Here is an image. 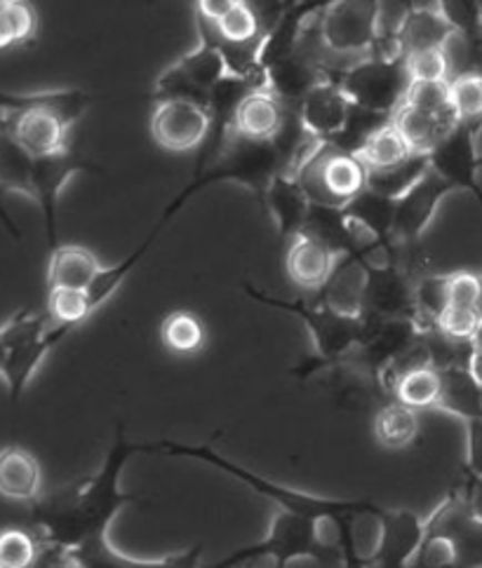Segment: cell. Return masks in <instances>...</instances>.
Returning a JSON list of instances; mask_svg holds the SVG:
<instances>
[{
	"mask_svg": "<svg viewBox=\"0 0 482 568\" xmlns=\"http://www.w3.org/2000/svg\"><path fill=\"white\" fill-rule=\"evenodd\" d=\"M158 449L165 452V454H172V456H191V458L205 460V463L214 465V468L238 477L240 481H245L248 486H252V489L259 491L261 496H267L273 503H278L280 510H288V513H294V515H304V517H313V519H320V517H347V515L368 513V510H374V507H376V505L363 503V500H358V503L330 500V498H318V496H311V494L292 491V489H288V486L273 484V481H269L264 477L250 473L248 468H240V465H235L229 458L212 452V446L160 444Z\"/></svg>",
	"mask_w": 482,
	"mask_h": 568,
	"instance_id": "cell-4",
	"label": "cell"
},
{
	"mask_svg": "<svg viewBox=\"0 0 482 568\" xmlns=\"http://www.w3.org/2000/svg\"><path fill=\"white\" fill-rule=\"evenodd\" d=\"M160 341L170 353L193 355L203 351L208 332L205 324L191 311H174L160 324Z\"/></svg>",
	"mask_w": 482,
	"mask_h": 568,
	"instance_id": "cell-27",
	"label": "cell"
},
{
	"mask_svg": "<svg viewBox=\"0 0 482 568\" xmlns=\"http://www.w3.org/2000/svg\"><path fill=\"white\" fill-rule=\"evenodd\" d=\"M283 172L285 162L273 146V141H254L231 132L217 160L208 170L195 174L189 191L195 193L203 186L217 184V181H231V184L248 189L261 200L271 181Z\"/></svg>",
	"mask_w": 482,
	"mask_h": 568,
	"instance_id": "cell-3",
	"label": "cell"
},
{
	"mask_svg": "<svg viewBox=\"0 0 482 568\" xmlns=\"http://www.w3.org/2000/svg\"><path fill=\"white\" fill-rule=\"evenodd\" d=\"M0 223H3V226L8 229V233H10L12 237H19V229L14 226L12 216H10V214H8V210L3 207V202H0Z\"/></svg>",
	"mask_w": 482,
	"mask_h": 568,
	"instance_id": "cell-40",
	"label": "cell"
},
{
	"mask_svg": "<svg viewBox=\"0 0 482 568\" xmlns=\"http://www.w3.org/2000/svg\"><path fill=\"white\" fill-rule=\"evenodd\" d=\"M36 33V10L22 0H0V50L29 43Z\"/></svg>",
	"mask_w": 482,
	"mask_h": 568,
	"instance_id": "cell-32",
	"label": "cell"
},
{
	"mask_svg": "<svg viewBox=\"0 0 482 568\" xmlns=\"http://www.w3.org/2000/svg\"><path fill=\"white\" fill-rule=\"evenodd\" d=\"M339 256L309 233L297 235L285 252V268L294 287L318 294L325 287Z\"/></svg>",
	"mask_w": 482,
	"mask_h": 568,
	"instance_id": "cell-16",
	"label": "cell"
},
{
	"mask_svg": "<svg viewBox=\"0 0 482 568\" xmlns=\"http://www.w3.org/2000/svg\"><path fill=\"white\" fill-rule=\"evenodd\" d=\"M482 125L456 123L429 153V165L456 191H471L482 205V189L478 184V168L482 160L475 153V136Z\"/></svg>",
	"mask_w": 482,
	"mask_h": 568,
	"instance_id": "cell-10",
	"label": "cell"
},
{
	"mask_svg": "<svg viewBox=\"0 0 482 568\" xmlns=\"http://www.w3.org/2000/svg\"><path fill=\"white\" fill-rule=\"evenodd\" d=\"M229 75L224 52L219 50L214 40L200 31V45L179 59L163 75L155 80L153 99L160 101H195L208 109L210 92Z\"/></svg>",
	"mask_w": 482,
	"mask_h": 568,
	"instance_id": "cell-7",
	"label": "cell"
},
{
	"mask_svg": "<svg viewBox=\"0 0 482 568\" xmlns=\"http://www.w3.org/2000/svg\"><path fill=\"white\" fill-rule=\"evenodd\" d=\"M365 315L381 320H414V280L395 266L370 268Z\"/></svg>",
	"mask_w": 482,
	"mask_h": 568,
	"instance_id": "cell-13",
	"label": "cell"
},
{
	"mask_svg": "<svg viewBox=\"0 0 482 568\" xmlns=\"http://www.w3.org/2000/svg\"><path fill=\"white\" fill-rule=\"evenodd\" d=\"M450 109L456 123L482 125V75L466 73L450 80Z\"/></svg>",
	"mask_w": 482,
	"mask_h": 568,
	"instance_id": "cell-33",
	"label": "cell"
},
{
	"mask_svg": "<svg viewBox=\"0 0 482 568\" xmlns=\"http://www.w3.org/2000/svg\"><path fill=\"white\" fill-rule=\"evenodd\" d=\"M391 123L400 132V136L405 139V144L414 155H429L438 141L456 125V120L440 118V115L403 104L393 113Z\"/></svg>",
	"mask_w": 482,
	"mask_h": 568,
	"instance_id": "cell-22",
	"label": "cell"
},
{
	"mask_svg": "<svg viewBox=\"0 0 482 568\" xmlns=\"http://www.w3.org/2000/svg\"><path fill=\"white\" fill-rule=\"evenodd\" d=\"M261 202H264V207L275 221L280 245L288 247L297 235L304 233L311 212V200L304 189L299 186L294 174H278L264 191V195H261Z\"/></svg>",
	"mask_w": 482,
	"mask_h": 568,
	"instance_id": "cell-14",
	"label": "cell"
},
{
	"mask_svg": "<svg viewBox=\"0 0 482 568\" xmlns=\"http://www.w3.org/2000/svg\"><path fill=\"white\" fill-rule=\"evenodd\" d=\"M264 71L267 90L273 92L285 106H299L313 88L328 80L325 71L299 50L292 57L283 59V62H278Z\"/></svg>",
	"mask_w": 482,
	"mask_h": 568,
	"instance_id": "cell-17",
	"label": "cell"
},
{
	"mask_svg": "<svg viewBox=\"0 0 482 568\" xmlns=\"http://www.w3.org/2000/svg\"><path fill=\"white\" fill-rule=\"evenodd\" d=\"M440 334L450 341L459 343H473L482 329V311L480 308H459L448 306L445 313L438 317L435 327Z\"/></svg>",
	"mask_w": 482,
	"mask_h": 568,
	"instance_id": "cell-35",
	"label": "cell"
},
{
	"mask_svg": "<svg viewBox=\"0 0 482 568\" xmlns=\"http://www.w3.org/2000/svg\"><path fill=\"white\" fill-rule=\"evenodd\" d=\"M389 390L393 393L395 402L405 404L414 412L438 409L440 397H443V376L433 364H421V367H412L405 374H400L389 385Z\"/></svg>",
	"mask_w": 482,
	"mask_h": 568,
	"instance_id": "cell-23",
	"label": "cell"
},
{
	"mask_svg": "<svg viewBox=\"0 0 482 568\" xmlns=\"http://www.w3.org/2000/svg\"><path fill=\"white\" fill-rule=\"evenodd\" d=\"M344 90L351 104L372 113L391 115L403 106L410 90V75L405 67V57L400 59H365L353 69L332 78Z\"/></svg>",
	"mask_w": 482,
	"mask_h": 568,
	"instance_id": "cell-6",
	"label": "cell"
},
{
	"mask_svg": "<svg viewBox=\"0 0 482 568\" xmlns=\"http://www.w3.org/2000/svg\"><path fill=\"white\" fill-rule=\"evenodd\" d=\"M102 273L97 256L78 245H59L50 254L48 266V290H83L88 292L90 284Z\"/></svg>",
	"mask_w": 482,
	"mask_h": 568,
	"instance_id": "cell-21",
	"label": "cell"
},
{
	"mask_svg": "<svg viewBox=\"0 0 482 568\" xmlns=\"http://www.w3.org/2000/svg\"><path fill=\"white\" fill-rule=\"evenodd\" d=\"M43 489V468L24 446L0 449V496L17 503H36Z\"/></svg>",
	"mask_w": 482,
	"mask_h": 568,
	"instance_id": "cell-18",
	"label": "cell"
},
{
	"mask_svg": "<svg viewBox=\"0 0 482 568\" xmlns=\"http://www.w3.org/2000/svg\"><path fill=\"white\" fill-rule=\"evenodd\" d=\"M203 22H205V19H203ZM210 29H212V36L219 40V43H224V45L264 43L267 31H269L267 24H264V19H261L259 8H254L252 3H243V0H233V8L227 12L222 22L210 24Z\"/></svg>",
	"mask_w": 482,
	"mask_h": 568,
	"instance_id": "cell-24",
	"label": "cell"
},
{
	"mask_svg": "<svg viewBox=\"0 0 482 568\" xmlns=\"http://www.w3.org/2000/svg\"><path fill=\"white\" fill-rule=\"evenodd\" d=\"M48 555V545L27 529L0 531V568H38Z\"/></svg>",
	"mask_w": 482,
	"mask_h": 568,
	"instance_id": "cell-29",
	"label": "cell"
},
{
	"mask_svg": "<svg viewBox=\"0 0 482 568\" xmlns=\"http://www.w3.org/2000/svg\"><path fill=\"white\" fill-rule=\"evenodd\" d=\"M403 104L440 118H454L450 109V83H412Z\"/></svg>",
	"mask_w": 482,
	"mask_h": 568,
	"instance_id": "cell-36",
	"label": "cell"
},
{
	"mask_svg": "<svg viewBox=\"0 0 482 568\" xmlns=\"http://www.w3.org/2000/svg\"><path fill=\"white\" fill-rule=\"evenodd\" d=\"M231 8H233V0H198L195 17L205 19L210 24H219Z\"/></svg>",
	"mask_w": 482,
	"mask_h": 568,
	"instance_id": "cell-38",
	"label": "cell"
},
{
	"mask_svg": "<svg viewBox=\"0 0 482 568\" xmlns=\"http://www.w3.org/2000/svg\"><path fill=\"white\" fill-rule=\"evenodd\" d=\"M419 416L400 402H389L374 416V437L386 449H408L419 437Z\"/></svg>",
	"mask_w": 482,
	"mask_h": 568,
	"instance_id": "cell-26",
	"label": "cell"
},
{
	"mask_svg": "<svg viewBox=\"0 0 482 568\" xmlns=\"http://www.w3.org/2000/svg\"><path fill=\"white\" fill-rule=\"evenodd\" d=\"M368 282H370V266L363 258L355 254L339 256L328 284L318 292V301H323L325 306H330L341 315L363 317Z\"/></svg>",
	"mask_w": 482,
	"mask_h": 568,
	"instance_id": "cell-15",
	"label": "cell"
},
{
	"mask_svg": "<svg viewBox=\"0 0 482 568\" xmlns=\"http://www.w3.org/2000/svg\"><path fill=\"white\" fill-rule=\"evenodd\" d=\"M410 83H450V64L443 48L405 54Z\"/></svg>",
	"mask_w": 482,
	"mask_h": 568,
	"instance_id": "cell-34",
	"label": "cell"
},
{
	"mask_svg": "<svg viewBox=\"0 0 482 568\" xmlns=\"http://www.w3.org/2000/svg\"><path fill=\"white\" fill-rule=\"evenodd\" d=\"M429 170H431L429 155H412L408 162H403V165H398L389 172H370L368 189L384 197L398 200L400 195H405Z\"/></svg>",
	"mask_w": 482,
	"mask_h": 568,
	"instance_id": "cell-30",
	"label": "cell"
},
{
	"mask_svg": "<svg viewBox=\"0 0 482 568\" xmlns=\"http://www.w3.org/2000/svg\"><path fill=\"white\" fill-rule=\"evenodd\" d=\"M412 155L414 153L405 144V139L393 128V123H386L376 134H372V139L358 153L368 172H389L398 165H403Z\"/></svg>",
	"mask_w": 482,
	"mask_h": 568,
	"instance_id": "cell-28",
	"label": "cell"
},
{
	"mask_svg": "<svg viewBox=\"0 0 482 568\" xmlns=\"http://www.w3.org/2000/svg\"><path fill=\"white\" fill-rule=\"evenodd\" d=\"M248 296L259 303H267L271 308H280L292 313L307 322V327L313 336L315 348L320 353V364H347L351 355L358 351L365 336V317H351L341 315L325 306L323 301H309V298H273L264 292H259L252 284H243Z\"/></svg>",
	"mask_w": 482,
	"mask_h": 568,
	"instance_id": "cell-2",
	"label": "cell"
},
{
	"mask_svg": "<svg viewBox=\"0 0 482 568\" xmlns=\"http://www.w3.org/2000/svg\"><path fill=\"white\" fill-rule=\"evenodd\" d=\"M212 132V115L195 101H160L151 115V134L155 144L172 153L203 149Z\"/></svg>",
	"mask_w": 482,
	"mask_h": 568,
	"instance_id": "cell-9",
	"label": "cell"
},
{
	"mask_svg": "<svg viewBox=\"0 0 482 568\" xmlns=\"http://www.w3.org/2000/svg\"><path fill=\"white\" fill-rule=\"evenodd\" d=\"M452 33H454V27L450 24V19L443 14V10H440V3L412 6L403 27H400L398 43L405 57L419 50L443 48Z\"/></svg>",
	"mask_w": 482,
	"mask_h": 568,
	"instance_id": "cell-20",
	"label": "cell"
},
{
	"mask_svg": "<svg viewBox=\"0 0 482 568\" xmlns=\"http://www.w3.org/2000/svg\"><path fill=\"white\" fill-rule=\"evenodd\" d=\"M450 306L480 308L482 311V275L459 271L450 275Z\"/></svg>",
	"mask_w": 482,
	"mask_h": 568,
	"instance_id": "cell-37",
	"label": "cell"
},
{
	"mask_svg": "<svg viewBox=\"0 0 482 568\" xmlns=\"http://www.w3.org/2000/svg\"><path fill=\"white\" fill-rule=\"evenodd\" d=\"M454 189L448 181L429 170L416 184L395 200V223H393V242L398 245H419L421 235L426 233L433 221L440 202L445 200Z\"/></svg>",
	"mask_w": 482,
	"mask_h": 568,
	"instance_id": "cell-11",
	"label": "cell"
},
{
	"mask_svg": "<svg viewBox=\"0 0 482 568\" xmlns=\"http://www.w3.org/2000/svg\"><path fill=\"white\" fill-rule=\"evenodd\" d=\"M347 219L370 231L379 242H391L395 223V200L365 189L344 207Z\"/></svg>",
	"mask_w": 482,
	"mask_h": 568,
	"instance_id": "cell-25",
	"label": "cell"
},
{
	"mask_svg": "<svg viewBox=\"0 0 482 568\" xmlns=\"http://www.w3.org/2000/svg\"><path fill=\"white\" fill-rule=\"evenodd\" d=\"M46 313L57 327L73 332L94 313V308L88 292L83 290H50Z\"/></svg>",
	"mask_w": 482,
	"mask_h": 568,
	"instance_id": "cell-31",
	"label": "cell"
},
{
	"mask_svg": "<svg viewBox=\"0 0 482 568\" xmlns=\"http://www.w3.org/2000/svg\"><path fill=\"white\" fill-rule=\"evenodd\" d=\"M285 118V104L267 88L250 92L243 104H240L233 118V134L254 139V141H271Z\"/></svg>",
	"mask_w": 482,
	"mask_h": 568,
	"instance_id": "cell-19",
	"label": "cell"
},
{
	"mask_svg": "<svg viewBox=\"0 0 482 568\" xmlns=\"http://www.w3.org/2000/svg\"><path fill=\"white\" fill-rule=\"evenodd\" d=\"M297 111L307 132L318 141V144H330V141H334L339 132L344 130L353 104L344 94V90H341L332 78H328L307 94V99L301 101Z\"/></svg>",
	"mask_w": 482,
	"mask_h": 568,
	"instance_id": "cell-12",
	"label": "cell"
},
{
	"mask_svg": "<svg viewBox=\"0 0 482 568\" xmlns=\"http://www.w3.org/2000/svg\"><path fill=\"white\" fill-rule=\"evenodd\" d=\"M139 449L142 446L130 444L123 433H118L102 470L94 477L73 486L69 491L31 503L38 536L50 550L69 555L97 538H107L109 524L113 521L116 513L134 500L120 491V470Z\"/></svg>",
	"mask_w": 482,
	"mask_h": 568,
	"instance_id": "cell-1",
	"label": "cell"
},
{
	"mask_svg": "<svg viewBox=\"0 0 482 568\" xmlns=\"http://www.w3.org/2000/svg\"><path fill=\"white\" fill-rule=\"evenodd\" d=\"M294 176L311 202L347 207L368 189L370 172L358 155L339 151L332 144H320Z\"/></svg>",
	"mask_w": 482,
	"mask_h": 568,
	"instance_id": "cell-5",
	"label": "cell"
},
{
	"mask_svg": "<svg viewBox=\"0 0 482 568\" xmlns=\"http://www.w3.org/2000/svg\"><path fill=\"white\" fill-rule=\"evenodd\" d=\"M8 357H10V336H8V329L3 324V327H0V374H3V369H6Z\"/></svg>",
	"mask_w": 482,
	"mask_h": 568,
	"instance_id": "cell-39",
	"label": "cell"
},
{
	"mask_svg": "<svg viewBox=\"0 0 482 568\" xmlns=\"http://www.w3.org/2000/svg\"><path fill=\"white\" fill-rule=\"evenodd\" d=\"M78 172H102V170H99L90 158L80 155L73 146L33 160V174H31L33 200L38 202V207L46 219V237H48L50 252L59 247V240H57L59 195H62L69 179Z\"/></svg>",
	"mask_w": 482,
	"mask_h": 568,
	"instance_id": "cell-8",
	"label": "cell"
}]
</instances>
